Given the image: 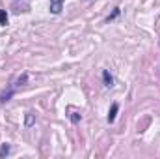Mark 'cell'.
I'll return each mask as SVG.
<instances>
[{"mask_svg":"<svg viewBox=\"0 0 160 159\" xmlns=\"http://www.w3.org/2000/svg\"><path fill=\"white\" fill-rule=\"evenodd\" d=\"M63 2H65V0H50V11H52L54 15H58V13L62 11V8H63Z\"/></svg>","mask_w":160,"mask_h":159,"instance_id":"cell-1","label":"cell"},{"mask_svg":"<svg viewBox=\"0 0 160 159\" xmlns=\"http://www.w3.org/2000/svg\"><path fill=\"white\" fill-rule=\"evenodd\" d=\"M118 109H119V107H118V103H114V105H112V109H110V112H108V122H110V123H112V122L116 120V114H118Z\"/></svg>","mask_w":160,"mask_h":159,"instance_id":"cell-2","label":"cell"},{"mask_svg":"<svg viewBox=\"0 0 160 159\" xmlns=\"http://www.w3.org/2000/svg\"><path fill=\"white\" fill-rule=\"evenodd\" d=\"M102 79H104V86H114V79H112V75L108 73V71H102Z\"/></svg>","mask_w":160,"mask_h":159,"instance_id":"cell-3","label":"cell"},{"mask_svg":"<svg viewBox=\"0 0 160 159\" xmlns=\"http://www.w3.org/2000/svg\"><path fill=\"white\" fill-rule=\"evenodd\" d=\"M0 25H8V13L4 11V9H0Z\"/></svg>","mask_w":160,"mask_h":159,"instance_id":"cell-4","label":"cell"},{"mask_svg":"<svg viewBox=\"0 0 160 159\" xmlns=\"http://www.w3.org/2000/svg\"><path fill=\"white\" fill-rule=\"evenodd\" d=\"M8 152H9V146H6V144H4V146H2V150H0V156L4 157V156H6Z\"/></svg>","mask_w":160,"mask_h":159,"instance_id":"cell-5","label":"cell"}]
</instances>
